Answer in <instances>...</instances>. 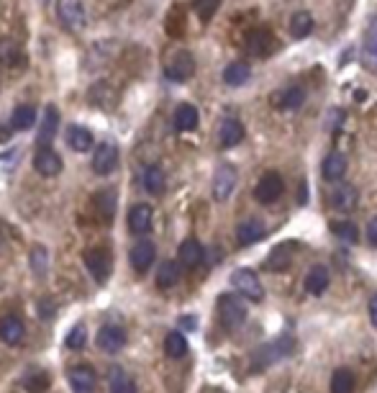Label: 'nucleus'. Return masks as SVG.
<instances>
[{
	"mask_svg": "<svg viewBox=\"0 0 377 393\" xmlns=\"http://www.w3.org/2000/svg\"><path fill=\"white\" fill-rule=\"evenodd\" d=\"M108 383H110V393H139L136 391V383L121 367H113V370H110V381H108Z\"/></svg>",
	"mask_w": 377,
	"mask_h": 393,
	"instance_id": "obj_33",
	"label": "nucleus"
},
{
	"mask_svg": "<svg viewBox=\"0 0 377 393\" xmlns=\"http://www.w3.org/2000/svg\"><path fill=\"white\" fill-rule=\"evenodd\" d=\"M231 285L239 291V296L249 298V301H262L264 298V288H262L260 278L249 267H239L231 273Z\"/></svg>",
	"mask_w": 377,
	"mask_h": 393,
	"instance_id": "obj_3",
	"label": "nucleus"
},
{
	"mask_svg": "<svg viewBox=\"0 0 377 393\" xmlns=\"http://www.w3.org/2000/svg\"><path fill=\"white\" fill-rule=\"evenodd\" d=\"M362 62L369 70H377V13L369 19L367 31H365V44H362Z\"/></svg>",
	"mask_w": 377,
	"mask_h": 393,
	"instance_id": "obj_17",
	"label": "nucleus"
},
{
	"mask_svg": "<svg viewBox=\"0 0 377 393\" xmlns=\"http://www.w3.org/2000/svg\"><path fill=\"white\" fill-rule=\"evenodd\" d=\"M354 391V375L349 370H336L331 378V393H351Z\"/></svg>",
	"mask_w": 377,
	"mask_h": 393,
	"instance_id": "obj_39",
	"label": "nucleus"
},
{
	"mask_svg": "<svg viewBox=\"0 0 377 393\" xmlns=\"http://www.w3.org/2000/svg\"><path fill=\"white\" fill-rule=\"evenodd\" d=\"M197 108L195 106H190V103H182V106H177V111H175V119H172V124H175V128L177 131H193V128L197 126Z\"/></svg>",
	"mask_w": 377,
	"mask_h": 393,
	"instance_id": "obj_26",
	"label": "nucleus"
},
{
	"mask_svg": "<svg viewBox=\"0 0 377 393\" xmlns=\"http://www.w3.org/2000/svg\"><path fill=\"white\" fill-rule=\"evenodd\" d=\"M126 345V332L118 327V324H106L103 329L98 332V347L106 349V352H118V349Z\"/></svg>",
	"mask_w": 377,
	"mask_h": 393,
	"instance_id": "obj_15",
	"label": "nucleus"
},
{
	"mask_svg": "<svg viewBox=\"0 0 377 393\" xmlns=\"http://www.w3.org/2000/svg\"><path fill=\"white\" fill-rule=\"evenodd\" d=\"M296 349V342L290 337H280L275 342H269L264 347H260L254 352V360H251V367L254 370H262V367H269L272 363H278V360H285L290 352Z\"/></svg>",
	"mask_w": 377,
	"mask_h": 393,
	"instance_id": "obj_1",
	"label": "nucleus"
},
{
	"mask_svg": "<svg viewBox=\"0 0 377 393\" xmlns=\"http://www.w3.org/2000/svg\"><path fill=\"white\" fill-rule=\"evenodd\" d=\"M154 257H157V247H154L149 239H139L134 247H131V267H134L136 273H146L149 267L154 265Z\"/></svg>",
	"mask_w": 377,
	"mask_h": 393,
	"instance_id": "obj_11",
	"label": "nucleus"
},
{
	"mask_svg": "<svg viewBox=\"0 0 377 393\" xmlns=\"http://www.w3.org/2000/svg\"><path fill=\"white\" fill-rule=\"evenodd\" d=\"M34 170L39 175H44V178H54V175L62 173V160L52 146H41L34 157Z\"/></svg>",
	"mask_w": 377,
	"mask_h": 393,
	"instance_id": "obj_12",
	"label": "nucleus"
},
{
	"mask_svg": "<svg viewBox=\"0 0 377 393\" xmlns=\"http://www.w3.org/2000/svg\"><path fill=\"white\" fill-rule=\"evenodd\" d=\"M36 121V108L34 106H18L16 111H13V119H10V124H13V128L16 131H26V128L34 126Z\"/></svg>",
	"mask_w": 377,
	"mask_h": 393,
	"instance_id": "obj_34",
	"label": "nucleus"
},
{
	"mask_svg": "<svg viewBox=\"0 0 377 393\" xmlns=\"http://www.w3.org/2000/svg\"><path fill=\"white\" fill-rule=\"evenodd\" d=\"M246 44H249V49L257 57H267L275 49V39L269 34V28H254L249 39H246Z\"/></svg>",
	"mask_w": 377,
	"mask_h": 393,
	"instance_id": "obj_20",
	"label": "nucleus"
},
{
	"mask_svg": "<svg viewBox=\"0 0 377 393\" xmlns=\"http://www.w3.org/2000/svg\"><path fill=\"white\" fill-rule=\"evenodd\" d=\"M262 239H264V224H260L257 219H246L236 227V242L242 247H251Z\"/></svg>",
	"mask_w": 377,
	"mask_h": 393,
	"instance_id": "obj_16",
	"label": "nucleus"
},
{
	"mask_svg": "<svg viewBox=\"0 0 377 393\" xmlns=\"http://www.w3.org/2000/svg\"><path fill=\"white\" fill-rule=\"evenodd\" d=\"M275 103H278L282 111H298L305 103V90L303 88H287V90H282L278 98H275Z\"/></svg>",
	"mask_w": 377,
	"mask_h": 393,
	"instance_id": "obj_32",
	"label": "nucleus"
},
{
	"mask_svg": "<svg viewBox=\"0 0 377 393\" xmlns=\"http://www.w3.org/2000/svg\"><path fill=\"white\" fill-rule=\"evenodd\" d=\"M180 275H182V270H180L177 262H175V260H167V262H162L160 270H157V285H160L162 291H167L172 285H177Z\"/></svg>",
	"mask_w": 377,
	"mask_h": 393,
	"instance_id": "obj_29",
	"label": "nucleus"
},
{
	"mask_svg": "<svg viewBox=\"0 0 377 393\" xmlns=\"http://www.w3.org/2000/svg\"><path fill=\"white\" fill-rule=\"evenodd\" d=\"M218 316H221V324L226 329H239L244 321H246V303L239 296H231L226 293L218 298Z\"/></svg>",
	"mask_w": 377,
	"mask_h": 393,
	"instance_id": "obj_2",
	"label": "nucleus"
},
{
	"mask_svg": "<svg viewBox=\"0 0 377 393\" xmlns=\"http://www.w3.org/2000/svg\"><path fill=\"white\" fill-rule=\"evenodd\" d=\"M287 249H290V245L272 249V252H269V260L264 262V267H267V270H285V267L290 265V260H293V255H287Z\"/></svg>",
	"mask_w": 377,
	"mask_h": 393,
	"instance_id": "obj_38",
	"label": "nucleus"
},
{
	"mask_svg": "<svg viewBox=\"0 0 377 393\" xmlns=\"http://www.w3.org/2000/svg\"><path fill=\"white\" fill-rule=\"evenodd\" d=\"M0 247H3V237H0Z\"/></svg>",
	"mask_w": 377,
	"mask_h": 393,
	"instance_id": "obj_46",
	"label": "nucleus"
},
{
	"mask_svg": "<svg viewBox=\"0 0 377 393\" xmlns=\"http://www.w3.org/2000/svg\"><path fill=\"white\" fill-rule=\"evenodd\" d=\"M311 31H313V16L308 10H296L290 16V34L296 39H305L311 37Z\"/></svg>",
	"mask_w": 377,
	"mask_h": 393,
	"instance_id": "obj_27",
	"label": "nucleus"
},
{
	"mask_svg": "<svg viewBox=\"0 0 377 393\" xmlns=\"http://www.w3.org/2000/svg\"><path fill=\"white\" fill-rule=\"evenodd\" d=\"M164 352L172 360H180V357L188 355V339H185V334L182 332H170L164 337Z\"/></svg>",
	"mask_w": 377,
	"mask_h": 393,
	"instance_id": "obj_31",
	"label": "nucleus"
},
{
	"mask_svg": "<svg viewBox=\"0 0 377 393\" xmlns=\"http://www.w3.org/2000/svg\"><path fill=\"white\" fill-rule=\"evenodd\" d=\"M236 170H233V165H218L213 173V198L218 203L229 201L233 195V191H236Z\"/></svg>",
	"mask_w": 377,
	"mask_h": 393,
	"instance_id": "obj_6",
	"label": "nucleus"
},
{
	"mask_svg": "<svg viewBox=\"0 0 377 393\" xmlns=\"http://www.w3.org/2000/svg\"><path fill=\"white\" fill-rule=\"evenodd\" d=\"M203 245L197 242V239H185L177 249V257H180V265L182 267H197L203 262Z\"/></svg>",
	"mask_w": 377,
	"mask_h": 393,
	"instance_id": "obj_19",
	"label": "nucleus"
},
{
	"mask_svg": "<svg viewBox=\"0 0 377 393\" xmlns=\"http://www.w3.org/2000/svg\"><path fill=\"white\" fill-rule=\"evenodd\" d=\"M85 342H88V329H85V324H75V327L67 332V337H64L67 349H82L85 347Z\"/></svg>",
	"mask_w": 377,
	"mask_h": 393,
	"instance_id": "obj_40",
	"label": "nucleus"
},
{
	"mask_svg": "<svg viewBox=\"0 0 377 393\" xmlns=\"http://www.w3.org/2000/svg\"><path fill=\"white\" fill-rule=\"evenodd\" d=\"M329 203H331L334 211H349L357 206V191L351 185H339L336 191H331L329 195Z\"/></svg>",
	"mask_w": 377,
	"mask_h": 393,
	"instance_id": "obj_24",
	"label": "nucleus"
},
{
	"mask_svg": "<svg viewBox=\"0 0 377 393\" xmlns=\"http://www.w3.org/2000/svg\"><path fill=\"white\" fill-rule=\"evenodd\" d=\"M18 160H21V149L18 146H10L0 155V175H10L18 167Z\"/></svg>",
	"mask_w": 377,
	"mask_h": 393,
	"instance_id": "obj_41",
	"label": "nucleus"
},
{
	"mask_svg": "<svg viewBox=\"0 0 377 393\" xmlns=\"http://www.w3.org/2000/svg\"><path fill=\"white\" fill-rule=\"evenodd\" d=\"M57 13H59L64 28H70V31H82L88 26V13H85L82 0H59Z\"/></svg>",
	"mask_w": 377,
	"mask_h": 393,
	"instance_id": "obj_5",
	"label": "nucleus"
},
{
	"mask_svg": "<svg viewBox=\"0 0 377 393\" xmlns=\"http://www.w3.org/2000/svg\"><path fill=\"white\" fill-rule=\"evenodd\" d=\"M218 6H221V0H195L193 10L197 13L200 21H211L215 16V10H218Z\"/></svg>",
	"mask_w": 377,
	"mask_h": 393,
	"instance_id": "obj_42",
	"label": "nucleus"
},
{
	"mask_svg": "<svg viewBox=\"0 0 377 393\" xmlns=\"http://www.w3.org/2000/svg\"><path fill=\"white\" fill-rule=\"evenodd\" d=\"M128 229H131V234H146L152 229V206L136 203L134 209L128 211Z\"/></svg>",
	"mask_w": 377,
	"mask_h": 393,
	"instance_id": "obj_18",
	"label": "nucleus"
},
{
	"mask_svg": "<svg viewBox=\"0 0 377 393\" xmlns=\"http://www.w3.org/2000/svg\"><path fill=\"white\" fill-rule=\"evenodd\" d=\"M329 270L326 267H321V265H316V267H311V273L305 275V291L311 293V296H321L326 288H329Z\"/></svg>",
	"mask_w": 377,
	"mask_h": 393,
	"instance_id": "obj_25",
	"label": "nucleus"
},
{
	"mask_svg": "<svg viewBox=\"0 0 377 393\" xmlns=\"http://www.w3.org/2000/svg\"><path fill=\"white\" fill-rule=\"evenodd\" d=\"M142 185L146 188V193H152V195H160V193L164 191V173H162V167L160 165L144 167Z\"/></svg>",
	"mask_w": 377,
	"mask_h": 393,
	"instance_id": "obj_28",
	"label": "nucleus"
},
{
	"mask_svg": "<svg viewBox=\"0 0 377 393\" xmlns=\"http://www.w3.org/2000/svg\"><path fill=\"white\" fill-rule=\"evenodd\" d=\"M0 62L6 64V67H16L21 62V49H18L16 41H10V39L0 41Z\"/></svg>",
	"mask_w": 377,
	"mask_h": 393,
	"instance_id": "obj_37",
	"label": "nucleus"
},
{
	"mask_svg": "<svg viewBox=\"0 0 377 393\" xmlns=\"http://www.w3.org/2000/svg\"><path fill=\"white\" fill-rule=\"evenodd\" d=\"M282 195V178L278 173H267L260 178V183L254 185V198L264 206L275 203Z\"/></svg>",
	"mask_w": 377,
	"mask_h": 393,
	"instance_id": "obj_7",
	"label": "nucleus"
},
{
	"mask_svg": "<svg viewBox=\"0 0 377 393\" xmlns=\"http://www.w3.org/2000/svg\"><path fill=\"white\" fill-rule=\"evenodd\" d=\"M218 139H221V146H236L244 139V126L242 121L236 119H226L221 126H218Z\"/></svg>",
	"mask_w": 377,
	"mask_h": 393,
	"instance_id": "obj_22",
	"label": "nucleus"
},
{
	"mask_svg": "<svg viewBox=\"0 0 377 393\" xmlns=\"http://www.w3.org/2000/svg\"><path fill=\"white\" fill-rule=\"evenodd\" d=\"M367 242L372 247H377V216L367 224Z\"/></svg>",
	"mask_w": 377,
	"mask_h": 393,
	"instance_id": "obj_43",
	"label": "nucleus"
},
{
	"mask_svg": "<svg viewBox=\"0 0 377 393\" xmlns=\"http://www.w3.org/2000/svg\"><path fill=\"white\" fill-rule=\"evenodd\" d=\"M28 262H31V270H34V275L44 278V275L49 273V252H46V247L36 245V247L31 249V255H28Z\"/></svg>",
	"mask_w": 377,
	"mask_h": 393,
	"instance_id": "obj_36",
	"label": "nucleus"
},
{
	"mask_svg": "<svg viewBox=\"0 0 377 393\" xmlns=\"http://www.w3.org/2000/svg\"><path fill=\"white\" fill-rule=\"evenodd\" d=\"M369 321H372V327L377 329V293L369 298Z\"/></svg>",
	"mask_w": 377,
	"mask_h": 393,
	"instance_id": "obj_44",
	"label": "nucleus"
},
{
	"mask_svg": "<svg viewBox=\"0 0 377 393\" xmlns=\"http://www.w3.org/2000/svg\"><path fill=\"white\" fill-rule=\"evenodd\" d=\"M57 131H59V111L57 106H46L44 108V119L39 124V134H36V142L41 146H49L57 139Z\"/></svg>",
	"mask_w": 377,
	"mask_h": 393,
	"instance_id": "obj_13",
	"label": "nucleus"
},
{
	"mask_svg": "<svg viewBox=\"0 0 377 393\" xmlns=\"http://www.w3.org/2000/svg\"><path fill=\"white\" fill-rule=\"evenodd\" d=\"M82 260H85V267H88V273L93 275V280H95V283H106L108 270H110V260H108L106 249H88Z\"/></svg>",
	"mask_w": 377,
	"mask_h": 393,
	"instance_id": "obj_10",
	"label": "nucleus"
},
{
	"mask_svg": "<svg viewBox=\"0 0 377 393\" xmlns=\"http://www.w3.org/2000/svg\"><path fill=\"white\" fill-rule=\"evenodd\" d=\"M331 231L341 242H347V245H357L359 242V229L357 224H351V221H331Z\"/></svg>",
	"mask_w": 377,
	"mask_h": 393,
	"instance_id": "obj_35",
	"label": "nucleus"
},
{
	"mask_svg": "<svg viewBox=\"0 0 377 393\" xmlns=\"http://www.w3.org/2000/svg\"><path fill=\"white\" fill-rule=\"evenodd\" d=\"M182 327H190V329H193V327H195V321H193V319H182Z\"/></svg>",
	"mask_w": 377,
	"mask_h": 393,
	"instance_id": "obj_45",
	"label": "nucleus"
},
{
	"mask_svg": "<svg viewBox=\"0 0 377 393\" xmlns=\"http://www.w3.org/2000/svg\"><path fill=\"white\" fill-rule=\"evenodd\" d=\"M249 77H251V70H249V64H244V62H231L224 70V83L231 85V88H239V85L249 83Z\"/></svg>",
	"mask_w": 377,
	"mask_h": 393,
	"instance_id": "obj_30",
	"label": "nucleus"
},
{
	"mask_svg": "<svg viewBox=\"0 0 377 393\" xmlns=\"http://www.w3.org/2000/svg\"><path fill=\"white\" fill-rule=\"evenodd\" d=\"M67 378H70V388L75 393H95V388H98V375L90 365H75Z\"/></svg>",
	"mask_w": 377,
	"mask_h": 393,
	"instance_id": "obj_9",
	"label": "nucleus"
},
{
	"mask_svg": "<svg viewBox=\"0 0 377 393\" xmlns=\"http://www.w3.org/2000/svg\"><path fill=\"white\" fill-rule=\"evenodd\" d=\"M23 334H26V327H23V321L18 319L16 314H8V316L0 319V342L16 347L18 342L23 339Z\"/></svg>",
	"mask_w": 377,
	"mask_h": 393,
	"instance_id": "obj_14",
	"label": "nucleus"
},
{
	"mask_svg": "<svg viewBox=\"0 0 377 393\" xmlns=\"http://www.w3.org/2000/svg\"><path fill=\"white\" fill-rule=\"evenodd\" d=\"M118 167V146L110 142L103 144L93 152V173L95 175H110Z\"/></svg>",
	"mask_w": 377,
	"mask_h": 393,
	"instance_id": "obj_8",
	"label": "nucleus"
},
{
	"mask_svg": "<svg viewBox=\"0 0 377 393\" xmlns=\"http://www.w3.org/2000/svg\"><path fill=\"white\" fill-rule=\"evenodd\" d=\"M347 173V157L341 152H331V155L323 160V178L329 183H339L341 178Z\"/></svg>",
	"mask_w": 377,
	"mask_h": 393,
	"instance_id": "obj_21",
	"label": "nucleus"
},
{
	"mask_svg": "<svg viewBox=\"0 0 377 393\" xmlns=\"http://www.w3.org/2000/svg\"><path fill=\"white\" fill-rule=\"evenodd\" d=\"M193 73H195V59L185 49H177L164 64V75L170 77L172 83H185V80L193 77Z\"/></svg>",
	"mask_w": 377,
	"mask_h": 393,
	"instance_id": "obj_4",
	"label": "nucleus"
},
{
	"mask_svg": "<svg viewBox=\"0 0 377 393\" xmlns=\"http://www.w3.org/2000/svg\"><path fill=\"white\" fill-rule=\"evenodd\" d=\"M67 144L72 152H90L93 149V131L85 126H70L67 128Z\"/></svg>",
	"mask_w": 377,
	"mask_h": 393,
	"instance_id": "obj_23",
	"label": "nucleus"
}]
</instances>
